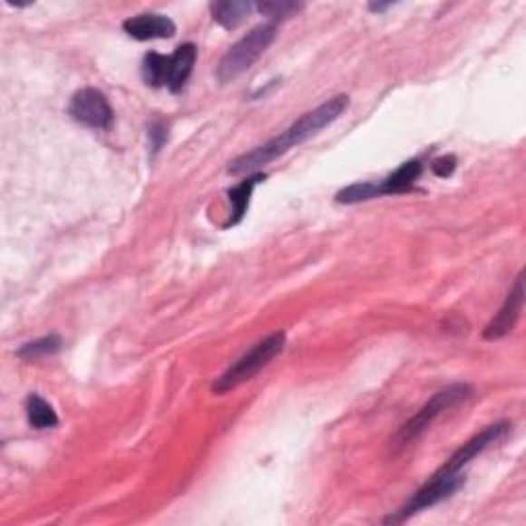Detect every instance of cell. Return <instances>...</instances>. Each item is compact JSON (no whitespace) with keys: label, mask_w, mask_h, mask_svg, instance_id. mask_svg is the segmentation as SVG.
Here are the masks:
<instances>
[{"label":"cell","mask_w":526,"mask_h":526,"mask_svg":"<svg viewBox=\"0 0 526 526\" xmlns=\"http://www.w3.org/2000/svg\"><path fill=\"white\" fill-rule=\"evenodd\" d=\"M347 107H350V97L347 95H337L334 99H329V102L321 103L319 107H315L313 112H308L303 118H298L290 128H286L282 134L272 138V141H268L266 144L258 146V149H253L241 154V157L230 161L229 173L249 175L253 171H258V169L276 161L278 157H282V154L294 149V146L311 141V138L319 134L321 130L342 118Z\"/></svg>","instance_id":"obj_1"},{"label":"cell","mask_w":526,"mask_h":526,"mask_svg":"<svg viewBox=\"0 0 526 526\" xmlns=\"http://www.w3.org/2000/svg\"><path fill=\"white\" fill-rule=\"evenodd\" d=\"M276 34L278 23L272 21L251 29L245 37L230 45V50L220 58L219 68H216V79L220 83H230L237 76H241L245 71H249L255 62L259 60L261 54L272 45Z\"/></svg>","instance_id":"obj_2"},{"label":"cell","mask_w":526,"mask_h":526,"mask_svg":"<svg viewBox=\"0 0 526 526\" xmlns=\"http://www.w3.org/2000/svg\"><path fill=\"white\" fill-rule=\"evenodd\" d=\"M284 346H286L284 331H278V334L261 339V342L255 344L249 352L243 354L233 366H229L219 378H216L212 383V393L224 394L237 389L239 385L251 381L263 366L269 365V360H274L276 356L284 350Z\"/></svg>","instance_id":"obj_3"},{"label":"cell","mask_w":526,"mask_h":526,"mask_svg":"<svg viewBox=\"0 0 526 526\" xmlns=\"http://www.w3.org/2000/svg\"><path fill=\"white\" fill-rule=\"evenodd\" d=\"M471 394V386L469 385H451L446 386V389L438 391L434 397H432L428 404H425L420 412H417L414 417H409V420L401 425L397 436L399 446L414 443L415 438H420L425 430L430 428L432 422L436 420L438 415H443L446 409L454 407L456 404H461V401H465Z\"/></svg>","instance_id":"obj_4"},{"label":"cell","mask_w":526,"mask_h":526,"mask_svg":"<svg viewBox=\"0 0 526 526\" xmlns=\"http://www.w3.org/2000/svg\"><path fill=\"white\" fill-rule=\"evenodd\" d=\"M463 483H465V477H463V473H446V475L434 473L430 477L428 483L414 493V498L409 500L404 508L397 510V514L389 516L385 522L386 524L405 522L417 512H422V510L436 506L438 502L451 498L454 492L461 490Z\"/></svg>","instance_id":"obj_5"},{"label":"cell","mask_w":526,"mask_h":526,"mask_svg":"<svg viewBox=\"0 0 526 526\" xmlns=\"http://www.w3.org/2000/svg\"><path fill=\"white\" fill-rule=\"evenodd\" d=\"M68 113L74 122L93 130H110L113 123V110L107 97L97 89H81L73 95Z\"/></svg>","instance_id":"obj_6"},{"label":"cell","mask_w":526,"mask_h":526,"mask_svg":"<svg viewBox=\"0 0 526 526\" xmlns=\"http://www.w3.org/2000/svg\"><path fill=\"white\" fill-rule=\"evenodd\" d=\"M510 428H512V425H510L508 422H500V424L490 425V428H485L483 432H479L477 436H473L469 443L463 444L459 451H456L451 459H448L444 465L436 471V473H443V475L461 473V469L469 465L477 454H482L485 448H490L492 444L500 443V440L508 434Z\"/></svg>","instance_id":"obj_7"},{"label":"cell","mask_w":526,"mask_h":526,"mask_svg":"<svg viewBox=\"0 0 526 526\" xmlns=\"http://www.w3.org/2000/svg\"><path fill=\"white\" fill-rule=\"evenodd\" d=\"M522 307H524V274H518L512 290L508 292V297L504 300V305L500 307L496 317H493L483 329V337L490 339V342L506 337L510 331L516 327L518 319H521Z\"/></svg>","instance_id":"obj_8"},{"label":"cell","mask_w":526,"mask_h":526,"mask_svg":"<svg viewBox=\"0 0 526 526\" xmlns=\"http://www.w3.org/2000/svg\"><path fill=\"white\" fill-rule=\"evenodd\" d=\"M123 31L130 37H134L138 42H149V40H171L175 35V23L165 17V15H136L123 21Z\"/></svg>","instance_id":"obj_9"},{"label":"cell","mask_w":526,"mask_h":526,"mask_svg":"<svg viewBox=\"0 0 526 526\" xmlns=\"http://www.w3.org/2000/svg\"><path fill=\"white\" fill-rule=\"evenodd\" d=\"M198 60V48L193 44H183L169 56V76L167 89L171 93H181L185 83L191 76L193 64Z\"/></svg>","instance_id":"obj_10"},{"label":"cell","mask_w":526,"mask_h":526,"mask_svg":"<svg viewBox=\"0 0 526 526\" xmlns=\"http://www.w3.org/2000/svg\"><path fill=\"white\" fill-rule=\"evenodd\" d=\"M422 175V162L414 159L401 165L397 171L391 173L383 181H375L376 185V196H397V193H405L414 188L417 177Z\"/></svg>","instance_id":"obj_11"},{"label":"cell","mask_w":526,"mask_h":526,"mask_svg":"<svg viewBox=\"0 0 526 526\" xmlns=\"http://www.w3.org/2000/svg\"><path fill=\"white\" fill-rule=\"evenodd\" d=\"M266 180V175L261 173H255L251 177H247L245 181H241L229 191V202H230V219L227 222V227H235L243 220V216L247 212V208H249V200H251V193L255 190V185L259 181Z\"/></svg>","instance_id":"obj_12"},{"label":"cell","mask_w":526,"mask_h":526,"mask_svg":"<svg viewBox=\"0 0 526 526\" xmlns=\"http://www.w3.org/2000/svg\"><path fill=\"white\" fill-rule=\"evenodd\" d=\"M255 6L245 0H224V3H212L210 11L214 21L227 29H235L249 17Z\"/></svg>","instance_id":"obj_13"},{"label":"cell","mask_w":526,"mask_h":526,"mask_svg":"<svg viewBox=\"0 0 526 526\" xmlns=\"http://www.w3.org/2000/svg\"><path fill=\"white\" fill-rule=\"evenodd\" d=\"M25 412H27V422L31 428L35 430H48L56 428L58 425V415L54 412V407L45 401L40 394L31 393L25 401Z\"/></svg>","instance_id":"obj_14"},{"label":"cell","mask_w":526,"mask_h":526,"mask_svg":"<svg viewBox=\"0 0 526 526\" xmlns=\"http://www.w3.org/2000/svg\"><path fill=\"white\" fill-rule=\"evenodd\" d=\"M169 76V56L159 52H149L142 60V79L151 87H167Z\"/></svg>","instance_id":"obj_15"},{"label":"cell","mask_w":526,"mask_h":526,"mask_svg":"<svg viewBox=\"0 0 526 526\" xmlns=\"http://www.w3.org/2000/svg\"><path fill=\"white\" fill-rule=\"evenodd\" d=\"M62 350V339L58 336H45L35 339V342H29L23 347H19L17 356L21 360H37L44 358V356H54Z\"/></svg>","instance_id":"obj_16"},{"label":"cell","mask_w":526,"mask_h":526,"mask_svg":"<svg viewBox=\"0 0 526 526\" xmlns=\"http://www.w3.org/2000/svg\"><path fill=\"white\" fill-rule=\"evenodd\" d=\"M258 9L259 13L268 15V17L272 19V23H278L280 19H288L290 15L298 13L300 9H303V5L300 3H263V5H258Z\"/></svg>","instance_id":"obj_17"},{"label":"cell","mask_w":526,"mask_h":526,"mask_svg":"<svg viewBox=\"0 0 526 526\" xmlns=\"http://www.w3.org/2000/svg\"><path fill=\"white\" fill-rule=\"evenodd\" d=\"M149 138H151V149L152 154H157L162 146L167 144V138H169V130L162 122H152L151 128H149Z\"/></svg>","instance_id":"obj_18"},{"label":"cell","mask_w":526,"mask_h":526,"mask_svg":"<svg viewBox=\"0 0 526 526\" xmlns=\"http://www.w3.org/2000/svg\"><path fill=\"white\" fill-rule=\"evenodd\" d=\"M456 169V159L453 154H446V157H440L432 162V171L438 177H451Z\"/></svg>","instance_id":"obj_19"},{"label":"cell","mask_w":526,"mask_h":526,"mask_svg":"<svg viewBox=\"0 0 526 526\" xmlns=\"http://www.w3.org/2000/svg\"><path fill=\"white\" fill-rule=\"evenodd\" d=\"M389 6H393V5H370V11H376V13H381V11H386L389 9Z\"/></svg>","instance_id":"obj_20"}]
</instances>
